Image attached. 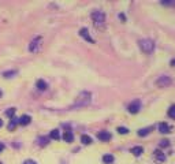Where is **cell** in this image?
<instances>
[{
	"label": "cell",
	"mask_w": 175,
	"mask_h": 164,
	"mask_svg": "<svg viewBox=\"0 0 175 164\" xmlns=\"http://www.w3.org/2000/svg\"><path fill=\"white\" fill-rule=\"evenodd\" d=\"M159 131L162 134H168L171 131V126L168 125V123H166V122L159 123Z\"/></svg>",
	"instance_id": "9"
},
{
	"label": "cell",
	"mask_w": 175,
	"mask_h": 164,
	"mask_svg": "<svg viewBox=\"0 0 175 164\" xmlns=\"http://www.w3.org/2000/svg\"><path fill=\"white\" fill-rule=\"evenodd\" d=\"M153 157H155V160H156L157 163H163V162H166V155L163 153L162 151H155L153 152Z\"/></svg>",
	"instance_id": "8"
},
{
	"label": "cell",
	"mask_w": 175,
	"mask_h": 164,
	"mask_svg": "<svg viewBox=\"0 0 175 164\" xmlns=\"http://www.w3.org/2000/svg\"><path fill=\"white\" fill-rule=\"evenodd\" d=\"M90 17H92V20H93V23H95V26H97V28L104 26V23H106V14H104L103 11L95 10V11H92Z\"/></svg>",
	"instance_id": "2"
},
{
	"label": "cell",
	"mask_w": 175,
	"mask_h": 164,
	"mask_svg": "<svg viewBox=\"0 0 175 164\" xmlns=\"http://www.w3.org/2000/svg\"><path fill=\"white\" fill-rule=\"evenodd\" d=\"M80 36L82 37V39H85L88 43H92V44H95V40L90 37V34H89V30H88L86 28H82V29H80Z\"/></svg>",
	"instance_id": "7"
},
{
	"label": "cell",
	"mask_w": 175,
	"mask_h": 164,
	"mask_svg": "<svg viewBox=\"0 0 175 164\" xmlns=\"http://www.w3.org/2000/svg\"><path fill=\"white\" fill-rule=\"evenodd\" d=\"M15 108H8L7 111H6V116H8V118H13L14 115H15Z\"/></svg>",
	"instance_id": "22"
},
{
	"label": "cell",
	"mask_w": 175,
	"mask_h": 164,
	"mask_svg": "<svg viewBox=\"0 0 175 164\" xmlns=\"http://www.w3.org/2000/svg\"><path fill=\"white\" fill-rule=\"evenodd\" d=\"M168 145H170V141H167V140H163V141H160V146H162V148H167Z\"/></svg>",
	"instance_id": "25"
},
{
	"label": "cell",
	"mask_w": 175,
	"mask_h": 164,
	"mask_svg": "<svg viewBox=\"0 0 175 164\" xmlns=\"http://www.w3.org/2000/svg\"><path fill=\"white\" fill-rule=\"evenodd\" d=\"M151 133V127H147V129H140L138 130V136L140 137H145Z\"/></svg>",
	"instance_id": "21"
},
{
	"label": "cell",
	"mask_w": 175,
	"mask_h": 164,
	"mask_svg": "<svg viewBox=\"0 0 175 164\" xmlns=\"http://www.w3.org/2000/svg\"><path fill=\"white\" fill-rule=\"evenodd\" d=\"M48 144H49L48 137H39V145L40 146H47Z\"/></svg>",
	"instance_id": "18"
},
{
	"label": "cell",
	"mask_w": 175,
	"mask_h": 164,
	"mask_svg": "<svg viewBox=\"0 0 175 164\" xmlns=\"http://www.w3.org/2000/svg\"><path fill=\"white\" fill-rule=\"evenodd\" d=\"M127 110H129L130 114H138L140 110H141V100L137 99V100L131 101L129 104V107H127Z\"/></svg>",
	"instance_id": "6"
},
{
	"label": "cell",
	"mask_w": 175,
	"mask_h": 164,
	"mask_svg": "<svg viewBox=\"0 0 175 164\" xmlns=\"http://www.w3.org/2000/svg\"><path fill=\"white\" fill-rule=\"evenodd\" d=\"M171 84H173V80H171L168 75H162V77H159L156 81V85L159 88H167V86H170Z\"/></svg>",
	"instance_id": "5"
},
{
	"label": "cell",
	"mask_w": 175,
	"mask_h": 164,
	"mask_svg": "<svg viewBox=\"0 0 175 164\" xmlns=\"http://www.w3.org/2000/svg\"><path fill=\"white\" fill-rule=\"evenodd\" d=\"M17 125H18V119H17V118H11V122H10V125H8V130L13 131L14 129L17 127Z\"/></svg>",
	"instance_id": "19"
},
{
	"label": "cell",
	"mask_w": 175,
	"mask_h": 164,
	"mask_svg": "<svg viewBox=\"0 0 175 164\" xmlns=\"http://www.w3.org/2000/svg\"><path fill=\"white\" fill-rule=\"evenodd\" d=\"M168 116L171 119H175V105H171L170 110H168Z\"/></svg>",
	"instance_id": "23"
},
{
	"label": "cell",
	"mask_w": 175,
	"mask_h": 164,
	"mask_svg": "<svg viewBox=\"0 0 175 164\" xmlns=\"http://www.w3.org/2000/svg\"><path fill=\"white\" fill-rule=\"evenodd\" d=\"M92 102V93L90 92H81L80 95L75 97L74 104L71 105V108H82V107H88V105Z\"/></svg>",
	"instance_id": "1"
},
{
	"label": "cell",
	"mask_w": 175,
	"mask_h": 164,
	"mask_svg": "<svg viewBox=\"0 0 175 164\" xmlns=\"http://www.w3.org/2000/svg\"><path fill=\"white\" fill-rule=\"evenodd\" d=\"M81 142L84 144V145H90L93 141H92V137H89V136H86V134H84L82 137H81Z\"/></svg>",
	"instance_id": "16"
},
{
	"label": "cell",
	"mask_w": 175,
	"mask_h": 164,
	"mask_svg": "<svg viewBox=\"0 0 175 164\" xmlns=\"http://www.w3.org/2000/svg\"><path fill=\"white\" fill-rule=\"evenodd\" d=\"M3 151H4V144H3V142H0V153H2Z\"/></svg>",
	"instance_id": "27"
},
{
	"label": "cell",
	"mask_w": 175,
	"mask_h": 164,
	"mask_svg": "<svg viewBox=\"0 0 175 164\" xmlns=\"http://www.w3.org/2000/svg\"><path fill=\"white\" fill-rule=\"evenodd\" d=\"M114 160H115V157H114L112 155H104V156H103V162H104V164H112Z\"/></svg>",
	"instance_id": "15"
},
{
	"label": "cell",
	"mask_w": 175,
	"mask_h": 164,
	"mask_svg": "<svg viewBox=\"0 0 175 164\" xmlns=\"http://www.w3.org/2000/svg\"><path fill=\"white\" fill-rule=\"evenodd\" d=\"M130 152H131V153H133L136 157H138V156H141V155L144 153V149H142V146H134V148L130 149Z\"/></svg>",
	"instance_id": "12"
},
{
	"label": "cell",
	"mask_w": 175,
	"mask_h": 164,
	"mask_svg": "<svg viewBox=\"0 0 175 164\" xmlns=\"http://www.w3.org/2000/svg\"><path fill=\"white\" fill-rule=\"evenodd\" d=\"M170 64H171V66H173V67H175V58H174L173 60H171V63H170Z\"/></svg>",
	"instance_id": "29"
},
{
	"label": "cell",
	"mask_w": 175,
	"mask_h": 164,
	"mask_svg": "<svg viewBox=\"0 0 175 164\" xmlns=\"http://www.w3.org/2000/svg\"><path fill=\"white\" fill-rule=\"evenodd\" d=\"M0 164H2V163H0Z\"/></svg>",
	"instance_id": "32"
},
{
	"label": "cell",
	"mask_w": 175,
	"mask_h": 164,
	"mask_svg": "<svg viewBox=\"0 0 175 164\" xmlns=\"http://www.w3.org/2000/svg\"><path fill=\"white\" fill-rule=\"evenodd\" d=\"M23 164H37V163L34 162V160H32V159H28V160H25V162H23Z\"/></svg>",
	"instance_id": "26"
},
{
	"label": "cell",
	"mask_w": 175,
	"mask_h": 164,
	"mask_svg": "<svg viewBox=\"0 0 175 164\" xmlns=\"http://www.w3.org/2000/svg\"><path fill=\"white\" fill-rule=\"evenodd\" d=\"M14 75H17V70H10V71H4V73H3V77H4V78H13Z\"/></svg>",
	"instance_id": "20"
},
{
	"label": "cell",
	"mask_w": 175,
	"mask_h": 164,
	"mask_svg": "<svg viewBox=\"0 0 175 164\" xmlns=\"http://www.w3.org/2000/svg\"><path fill=\"white\" fill-rule=\"evenodd\" d=\"M36 86H37V89H39V90H47L48 85H47V82L44 80H39V81H37V84H36Z\"/></svg>",
	"instance_id": "14"
},
{
	"label": "cell",
	"mask_w": 175,
	"mask_h": 164,
	"mask_svg": "<svg viewBox=\"0 0 175 164\" xmlns=\"http://www.w3.org/2000/svg\"><path fill=\"white\" fill-rule=\"evenodd\" d=\"M2 126H3V121H2V119H0V127H2Z\"/></svg>",
	"instance_id": "30"
},
{
	"label": "cell",
	"mask_w": 175,
	"mask_h": 164,
	"mask_svg": "<svg viewBox=\"0 0 175 164\" xmlns=\"http://www.w3.org/2000/svg\"><path fill=\"white\" fill-rule=\"evenodd\" d=\"M118 133L119 134H127V133H129V129H126V127H118Z\"/></svg>",
	"instance_id": "24"
},
{
	"label": "cell",
	"mask_w": 175,
	"mask_h": 164,
	"mask_svg": "<svg viewBox=\"0 0 175 164\" xmlns=\"http://www.w3.org/2000/svg\"><path fill=\"white\" fill-rule=\"evenodd\" d=\"M97 138L103 142H107L111 140V133H108V131H100V133L97 134Z\"/></svg>",
	"instance_id": "10"
},
{
	"label": "cell",
	"mask_w": 175,
	"mask_h": 164,
	"mask_svg": "<svg viewBox=\"0 0 175 164\" xmlns=\"http://www.w3.org/2000/svg\"><path fill=\"white\" fill-rule=\"evenodd\" d=\"M49 137H51L52 140H60V133H59V130L58 129H54V130L51 131V134H49Z\"/></svg>",
	"instance_id": "17"
},
{
	"label": "cell",
	"mask_w": 175,
	"mask_h": 164,
	"mask_svg": "<svg viewBox=\"0 0 175 164\" xmlns=\"http://www.w3.org/2000/svg\"><path fill=\"white\" fill-rule=\"evenodd\" d=\"M138 44H140V48H141L142 52H145V54H152L155 49V43L151 39L140 40Z\"/></svg>",
	"instance_id": "3"
},
{
	"label": "cell",
	"mask_w": 175,
	"mask_h": 164,
	"mask_svg": "<svg viewBox=\"0 0 175 164\" xmlns=\"http://www.w3.org/2000/svg\"><path fill=\"white\" fill-rule=\"evenodd\" d=\"M41 43H43V37L41 36H37L36 39H33L30 41V44H29V51L32 52V54H36V52L40 51V48H41Z\"/></svg>",
	"instance_id": "4"
},
{
	"label": "cell",
	"mask_w": 175,
	"mask_h": 164,
	"mask_svg": "<svg viewBox=\"0 0 175 164\" xmlns=\"http://www.w3.org/2000/svg\"><path fill=\"white\" fill-rule=\"evenodd\" d=\"M63 140H65L66 142H73L74 141V134L70 130H67V131H65V134H63Z\"/></svg>",
	"instance_id": "13"
},
{
	"label": "cell",
	"mask_w": 175,
	"mask_h": 164,
	"mask_svg": "<svg viewBox=\"0 0 175 164\" xmlns=\"http://www.w3.org/2000/svg\"><path fill=\"white\" fill-rule=\"evenodd\" d=\"M2 95H3V92H2V90H0V97H2Z\"/></svg>",
	"instance_id": "31"
},
{
	"label": "cell",
	"mask_w": 175,
	"mask_h": 164,
	"mask_svg": "<svg viewBox=\"0 0 175 164\" xmlns=\"http://www.w3.org/2000/svg\"><path fill=\"white\" fill-rule=\"evenodd\" d=\"M119 18H121L122 20H126V17H125L123 14H119Z\"/></svg>",
	"instance_id": "28"
},
{
	"label": "cell",
	"mask_w": 175,
	"mask_h": 164,
	"mask_svg": "<svg viewBox=\"0 0 175 164\" xmlns=\"http://www.w3.org/2000/svg\"><path fill=\"white\" fill-rule=\"evenodd\" d=\"M30 122H32V116H29V115H22L21 118L18 119V123L22 126H28Z\"/></svg>",
	"instance_id": "11"
}]
</instances>
